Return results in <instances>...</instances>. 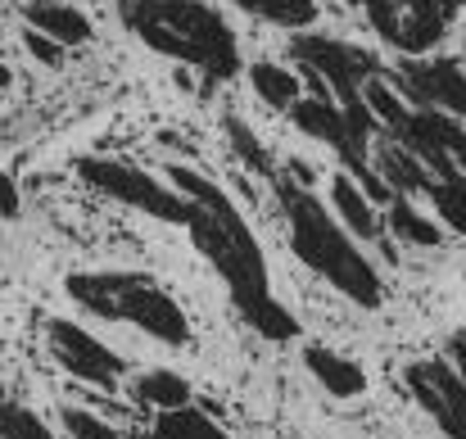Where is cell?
<instances>
[{"label": "cell", "mask_w": 466, "mask_h": 439, "mask_svg": "<svg viewBox=\"0 0 466 439\" xmlns=\"http://www.w3.org/2000/svg\"><path fill=\"white\" fill-rule=\"evenodd\" d=\"M167 181H172L177 195L190 199L186 231H190L195 250L213 263V272L227 281L236 312L263 340H272V344L295 340L299 335V317L277 303L272 277H268V259H263V250H258V240H254V231H249V222L240 213V204L222 186H213L208 177H199L195 168H181V163L167 168Z\"/></svg>", "instance_id": "1"}, {"label": "cell", "mask_w": 466, "mask_h": 439, "mask_svg": "<svg viewBox=\"0 0 466 439\" xmlns=\"http://www.w3.org/2000/svg\"><path fill=\"white\" fill-rule=\"evenodd\" d=\"M272 190H277V204H281V213L290 222V250L309 263L326 286H335V291L344 294L349 303L380 308L385 303V281L362 259V250L339 227V218L326 213V204L312 195L309 186L290 181V172H277L272 177Z\"/></svg>", "instance_id": "2"}, {"label": "cell", "mask_w": 466, "mask_h": 439, "mask_svg": "<svg viewBox=\"0 0 466 439\" xmlns=\"http://www.w3.org/2000/svg\"><path fill=\"white\" fill-rule=\"evenodd\" d=\"M118 18L150 50L195 64L208 82H231L240 73V41L204 0H118Z\"/></svg>", "instance_id": "3"}, {"label": "cell", "mask_w": 466, "mask_h": 439, "mask_svg": "<svg viewBox=\"0 0 466 439\" xmlns=\"http://www.w3.org/2000/svg\"><path fill=\"white\" fill-rule=\"evenodd\" d=\"M68 299L105 322H127L137 331H146L150 340L167 349H186L195 340L181 303L158 286L155 277L141 272H73L64 281Z\"/></svg>", "instance_id": "4"}, {"label": "cell", "mask_w": 466, "mask_h": 439, "mask_svg": "<svg viewBox=\"0 0 466 439\" xmlns=\"http://www.w3.org/2000/svg\"><path fill=\"white\" fill-rule=\"evenodd\" d=\"M77 177L91 190H100V195H109V199L137 209V213H150L158 222H172V227H186L190 222V199L177 195L172 186H158L150 172H141L132 163H118V158H77Z\"/></svg>", "instance_id": "5"}, {"label": "cell", "mask_w": 466, "mask_h": 439, "mask_svg": "<svg viewBox=\"0 0 466 439\" xmlns=\"http://www.w3.org/2000/svg\"><path fill=\"white\" fill-rule=\"evenodd\" d=\"M290 55H295L299 68H312L330 87V96H335L339 109H362L367 105L362 100V87L371 77H385V68L376 64L371 50L349 46V41H335V36H312V32H304V36L290 41Z\"/></svg>", "instance_id": "6"}, {"label": "cell", "mask_w": 466, "mask_h": 439, "mask_svg": "<svg viewBox=\"0 0 466 439\" xmlns=\"http://www.w3.org/2000/svg\"><path fill=\"white\" fill-rule=\"evenodd\" d=\"M46 340H50L55 362H59L68 376H77V381H86V385H96V390H118V381L127 376L123 353H114V349L100 344L91 331H82V326H73V322H64V317H55V322L46 326Z\"/></svg>", "instance_id": "7"}, {"label": "cell", "mask_w": 466, "mask_h": 439, "mask_svg": "<svg viewBox=\"0 0 466 439\" xmlns=\"http://www.w3.org/2000/svg\"><path fill=\"white\" fill-rule=\"evenodd\" d=\"M403 385L412 390V399L421 403V413L435 417V426L449 439H466V381L458 367H449L444 358L431 362H408L403 367Z\"/></svg>", "instance_id": "8"}, {"label": "cell", "mask_w": 466, "mask_h": 439, "mask_svg": "<svg viewBox=\"0 0 466 439\" xmlns=\"http://www.w3.org/2000/svg\"><path fill=\"white\" fill-rule=\"evenodd\" d=\"M399 91L417 100V109H440L449 118H466V68L444 55H417L403 59L394 73Z\"/></svg>", "instance_id": "9"}, {"label": "cell", "mask_w": 466, "mask_h": 439, "mask_svg": "<svg viewBox=\"0 0 466 439\" xmlns=\"http://www.w3.org/2000/svg\"><path fill=\"white\" fill-rule=\"evenodd\" d=\"M304 367L312 372V381L326 394H335V399H358L367 390V372L353 358H344V353H335L326 344H309L304 349Z\"/></svg>", "instance_id": "10"}, {"label": "cell", "mask_w": 466, "mask_h": 439, "mask_svg": "<svg viewBox=\"0 0 466 439\" xmlns=\"http://www.w3.org/2000/svg\"><path fill=\"white\" fill-rule=\"evenodd\" d=\"M23 18H27V27L46 32V36L59 41V46H82V41H91V18H86L82 9L64 5V0H32V5H23Z\"/></svg>", "instance_id": "11"}, {"label": "cell", "mask_w": 466, "mask_h": 439, "mask_svg": "<svg viewBox=\"0 0 466 439\" xmlns=\"http://www.w3.org/2000/svg\"><path fill=\"white\" fill-rule=\"evenodd\" d=\"M330 204H335L339 227H349V231L362 236V240H380L385 222H380V213L371 209V199L362 195V186H358L349 172H339V177L330 181Z\"/></svg>", "instance_id": "12"}, {"label": "cell", "mask_w": 466, "mask_h": 439, "mask_svg": "<svg viewBox=\"0 0 466 439\" xmlns=\"http://www.w3.org/2000/svg\"><path fill=\"white\" fill-rule=\"evenodd\" d=\"M371 168L394 195H426V186H431L426 163L417 154H408L403 146H394V141H380V149L371 154Z\"/></svg>", "instance_id": "13"}, {"label": "cell", "mask_w": 466, "mask_h": 439, "mask_svg": "<svg viewBox=\"0 0 466 439\" xmlns=\"http://www.w3.org/2000/svg\"><path fill=\"white\" fill-rule=\"evenodd\" d=\"M426 172H431L426 195L435 199L440 222H449V231L466 236V177L458 172V163H453V158H440V163H431Z\"/></svg>", "instance_id": "14"}, {"label": "cell", "mask_w": 466, "mask_h": 439, "mask_svg": "<svg viewBox=\"0 0 466 439\" xmlns=\"http://www.w3.org/2000/svg\"><path fill=\"white\" fill-rule=\"evenodd\" d=\"M150 439H231V435H227L204 408L186 403V408H167V413H158Z\"/></svg>", "instance_id": "15"}, {"label": "cell", "mask_w": 466, "mask_h": 439, "mask_svg": "<svg viewBox=\"0 0 466 439\" xmlns=\"http://www.w3.org/2000/svg\"><path fill=\"white\" fill-rule=\"evenodd\" d=\"M132 399L146 403V408L167 413V408H186V403H195V390H190L177 372H146V376L132 381Z\"/></svg>", "instance_id": "16"}, {"label": "cell", "mask_w": 466, "mask_h": 439, "mask_svg": "<svg viewBox=\"0 0 466 439\" xmlns=\"http://www.w3.org/2000/svg\"><path fill=\"white\" fill-rule=\"evenodd\" d=\"M385 222H390V231H394L399 240L421 245V250H431V245H440V240H444V231H440L431 218H421V213L412 209V199H408V195H394V199L385 204Z\"/></svg>", "instance_id": "17"}, {"label": "cell", "mask_w": 466, "mask_h": 439, "mask_svg": "<svg viewBox=\"0 0 466 439\" xmlns=\"http://www.w3.org/2000/svg\"><path fill=\"white\" fill-rule=\"evenodd\" d=\"M249 82H254V96H258L263 105L286 109V114H290V105L299 100V87H304V77H295V73L281 68V64H254V68H249Z\"/></svg>", "instance_id": "18"}, {"label": "cell", "mask_w": 466, "mask_h": 439, "mask_svg": "<svg viewBox=\"0 0 466 439\" xmlns=\"http://www.w3.org/2000/svg\"><path fill=\"white\" fill-rule=\"evenodd\" d=\"M231 5H240L245 14H254L263 23L290 27V32H304L317 23V0H231Z\"/></svg>", "instance_id": "19"}, {"label": "cell", "mask_w": 466, "mask_h": 439, "mask_svg": "<svg viewBox=\"0 0 466 439\" xmlns=\"http://www.w3.org/2000/svg\"><path fill=\"white\" fill-rule=\"evenodd\" d=\"M227 141H231L236 158H240L249 172H258V177H277V163H272V154L263 149V141L249 132V123H245L240 114H227Z\"/></svg>", "instance_id": "20"}, {"label": "cell", "mask_w": 466, "mask_h": 439, "mask_svg": "<svg viewBox=\"0 0 466 439\" xmlns=\"http://www.w3.org/2000/svg\"><path fill=\"white\" fill-rule=\"evenodd\" d=\"M0 439H55V435H50V426L36 413L0 399Z\"/></svg>", "instance_id": "21"}, {"label": "cell", "mask_w": 466, "mask_h": 439, "mask_svg": "<svg viewBox=\"0 0 466 439\" xmlns=\"http://www.w3.org/2000/svg\"><path fill=\"white\" fill-rule=\"evenodd\" d=\"M353 5H362V14H367V23L380 32V41L399 46V27H403V9H399V0H353Z\"/></svg>", "instance_id": "22"}, {"label": "cell", "mask_w": 466, "mask_h": 439, "mask_svg": "<svg viewBox=\"0 0 466 439\" xmlns=\"http://www.w3.org/2000/svg\"><path fill=\"white\" fill-rule=\"evenodd\" d=\"M64 431L73 439H123L109 422H100V417L86 413V408H64Z\"/></svg>", "instance_id": "23"}, {"label": "cell", "mask_w": 466, "mask_h": 439, "mask_svg": "<svg viewBox=\"0 0 466 439\" xmlns=\"http://www.w3.org/2000/svg\"><path fill=\"white\" fill-rule=\"evenodd\" d=\"M23 46H27V55H32L36 64H46V68H59V64H64V46L50 41L46 32H36V27L23 32Z\"/></svg>", "instance_id": "24"}, {"label": "cell", "mask_w": 466, "mask_h": 439, "mask_svg": "<svg viewBox=\"0 0 466 439\" xmlns=\"http://www.w3.org/2000/svg\"><path fill=\"white\" fill-rule=\"evenodd\" d=\"M399 9H403V18H458V9H462V0H399Z\"/></svg>", "instance_id": "25"}, {"label": "cell", "mask_w": 466, "mask_h": 439, "mask_svg": "<svg viewBox=\"0 0 466 439\" xmlns=\"http://www.w3.org/2000/svg\"><path fill=\"white\" fill-rule=\"evenodd\" d=\"M18 186H14V177L9 172H0V218H18Z\"/></svg>", "instance_id": "26"}, {"label": "cell", "mask_w": 466, "mask_h": 439, "mask_svg": "<svg viewBox=\"0 0 466 439\" xmlns=\"http://www.w3.org/2000/svg\"><path fill=\"white\" fill-rule=\"evenodd\" d=\"M449 158L458 163V172H462V177H466V128H462V132H458V141L449 146Z\"/></svg>", "instance_id": "27"}, {"label": "cell", "mask_w": 466, "mask_h": 439, "mask_svg": "<svg viewBox=\"0 0 466 439\" xmlns=\"http://www.w3.org/2000/svg\"><path fill=\"white\" fill-rule=\"evenodd\" d=\"M9 82H14V73H9V64H0V91H5Z\"/></svg>", "instance_id": "28"}, {"label": "cell", "mask_w": 466, "mask_h": 439, "mask_svg": "<svg viewBox=\"0 0 466 439\" xmlns=\"http://www.w3.org/2000/svg\"><path fill=\"white\" fill-rule=\"evenodd\" d=\"M0 399H5V385H0Z\"/></svg>", "instance_id": "29"}, {"label": "cell", "mask_w": 466, "mask_h": 439, "mask_svg": "<svg viewBox=\"0 0 466 439\" xmlns=\"http://www.w3.org/2000/svg\"><path fill=\"white\" fill-rule=\"evenodd\" d=\"M462 340H466V331H462Z\"/></svg>", "instance_id": "30"}]
</instances>
